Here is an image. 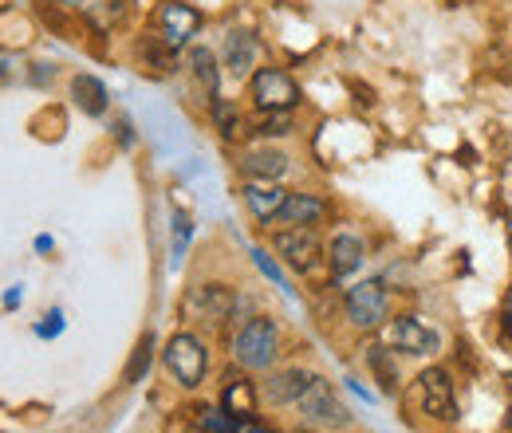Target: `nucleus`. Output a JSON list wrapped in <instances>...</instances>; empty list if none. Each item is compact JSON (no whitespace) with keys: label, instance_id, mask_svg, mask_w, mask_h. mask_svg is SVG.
<instances>
[{"label":"nucleus","instance_id":"nucleus-1","mask_svg":"<svg viewBox=\"0 0 512 433\" xmlns=\"http://www.w3.org/2000/svg\"><path fill=\"white\" fill-rule=\"evenodd\" d=\"M249 99L256 111H296L304 103V91L284 67H256L249 79Z\"/></svg>","mask_w":512,"mask_h":433},{"label":"nucleus","instance_id":"nucleus-2","mask_svg":"<svg viewBox=\"0 0 512 433\" xmlns=\"http://www.w3.org/2000/svg\"><path fill=\"white\" fill-rule=\"evenodd\" d=\"M276 347H280V331H276V323H272L268 315H253V319L237 331V339H233V355H237V363H241L245 371H264V367H272Z\"/></svg>","mask_w":512,"mask_h":433},{"label":"nucleus","instance_id":"nucleus-3","mask_svg":"<svg viewBox=\"0 0 512 433\" xmlns=\"http://www.w3.org/2000/svg\"><path fill=\"white\" fill-rule=\"evenodd\" d=\"M296 406H300V418H304L308 426H316V430L335 433L351 426V410L339 402V394L331 390V382L320 378V374L312 378V386L304 390V398H300Z\"/></svg>","mask_w":512,"mask_h":433},{"label":"nucleus","instance_id":"nucleus-4","mask_svg":"<svg viewBox=\"0 0 512 433\" xmlns=\"http://www.w3.org/2000/svg\"><path fill=\"white\" fill-rule=\"evenodd\" d=\"M162 363H166V371L174 374L186 390H193V386H201V378L209 371V351H205V343H201L193 331H178V335L166 343Z\"/></svg>","mask_w":512,"mask_h":433},{"label":"nucleus","instance_id":"nucleus-5","mask_svg":"<svg viewBox=\"0 0 512 433\" xmlns=\"http://www.w3.org/2000/svg\"><path fill=\"white\" fill-rule=\"evenodd\" d=\"M201 28H205L201 8H193V4H186V0H162L158 12H154V32H158L174 52L190 48L193 36H197Z\"/></svg>","mask_w":512,"mask_h":433},{"label":"nucleus","instance_id":"nucleus-6","mask_svg":"<svg viewBox=\"0 0 512 433\" xmlns=\"http://www.w3.org/2000/svg\"><path fill=\"white\" fill-rule=\"evenodd\" d=\"M233 308H237V296L225 284H197L182 300V315L201 327H221L233 315Z\"/></svg>","mask_w":512,"mask_h":433},{"label":"nucleus","instance_id":"nucleus-7","mask_svg":"<svg viewBox=\"0 0 512 433\" xmlns=\"http://www.w3.org/2000/svg\"><path fill=\"white\" fill-rule=\"evenodd\" d=\"M272 248L280 252V260H284L292 272H316V268H320L323 245H320V237H316V229H308V225H288V229H280V233L272 237Z\"/></svg>","mask_w":512,"mask_h":433},{"label":"nucleus","instance_id":"nucleus-8","mask_svg":"<svg viewBox=\"0 0 512 433\" xmlns=\"http://www.w3.org/2000/svg\"><path fill=\"white\" fill-rule=\"evenodd\" d=\"M343 311H347L351 327L371 331V327H379L386 315H390V296H386V288L379 284V280H363V284L347 288Z\"/></svg>","mask_w":512,"mask_h":433},{"label":"nucleus","instance_id":"nucleus-9","mask_svg":"<svg viewBox=\"0 0 512 433\" xmlns=\"http://www.w3.org/2000/svg\"><path fill=\"white\" fill-rule=\"evenodd\" d=\"M418 398H422V414L434 422H453L457 418V390H453V374L446 367H430L418 378Z\"/></svg>","mask_w":512,"mask_h":433},{"label":"nucleus","instance_id":"nucleus-10","mask_svg":"<svg viewBox=\"0 0 512 433\" xmlns=\"http://www.w3.org/2000/svg\"><path fill=\"white\" fill-rule=\"evenodd\" d=\"M260 40H256V32L249 28H229L225 32V44H221V67H225V75H233L237 83H249L253 79V71L260 67Z\"/></svg>","mask_w":512,"mask_h":433},{"label":"nucleus","instance_id":"nucleus-11","mask_svg":"<svg viewBox=\"0 0 512 433\" xmlns=\"http://www.w3.org/2000/svg\"><path fill=\"white\" fill-rule=\"evenodd\" d=\"M386 343H390V351H402V355L422 359V355H434L442 339H438V331L426 327L418 315H398V319H390V327H386Z\"/></svg>","mask_w":512,"mask_h":433},{"label":"nucleus","instance_id":"nucleus-12","mask_svg":"<svg viewBox=\"0 0 512 433\" xmlns=\"http://www.w3.org/2000/svg\"><path fill=\"white\" fill-rule=\"evenodd\" d=\"M237 170L245 174V182H280L292 170V158L272 142H256L241 154Z\"/></svg>","mask_w":512,"mask_h":433},{"label":"nucleus","instance_id":"nucleus-13","mask_svg":"<svg viewBox=\"0 0 512 433\" xmlns=\"http://www.w3.org/2000/svg\"><path fill=\"white\" fill-rule=\"evenodd\" d=\"M67 91H71V103H75L87 119H103V115H107V107H111V91H107V83H103L99 75H91V71L71 75Z\"/></svg>","mask_w":512,"mask_h":433},{"label":"nucleus","instance_id":"nucleus-14","mask_svg":"<svg viewBox=\"0 0 512 433\" xmlns=\"http://www.w3.org/2000/svg\"><path fill=\"white\" fill-rule=\"evenodd\" d=\"M186 67H190L193 83L209 95V99H217L221 95V56L213 52V48H205V44H190L186 48Z\"/></svg>","mask_w":512,"mask_h":433},{"label":"nucleus","instance_id":"nucleus-15","mask_svg":"<svg viewBox=\"0 0 512 433\" xmlns=\"http://www.w3.org/2000/svg\"><path fill=\"white\" fill-rule=\"evenodd\" d=\"M312 378H316V374L304 371V367L276 371L268 382H264V398H268L272 406H292V402H300V398H304V390L312 386Z\"/></svg>","mask_w":512,"mask_h":433},{"label":"nucleus","instance_id":"nucleus-16","mask_svg":"<svg viewBox=\"0 0 512 433\" xmlns=\"http://www.w3.org/2000/svg\"><path fill=\"white\" fill-rule=\"evenodd\" d=\"M241 197H245L249 213H253L260 225H272L276 213H280V205H284V197H288V189L280 186V182H245Z\"/></svg>","mask_w":512,"mask_h":433},{"label":"nucleus","instance_id":"nucleus-17","mask_svg":"<svg viewBox=\"0 0 512 433\" xmlns=\"http://www.w3.org/2000/svg\"><path fill=\"white\" fill-rule=\"evenodd\" d=\"M323 217H327V201L316 193H288L276 213L280 225H308V229H316Z\"/></svg>","mask_w":512,"mask_h":433},{"label":"nucleus","instance_id":"nucleus-18","mask_svg":"<svg viewBox=\"0 0 512 433\" xmlns=\"http://www.w3.org/2000/svg\"><path fill=\"white\" fill-rule=\"evenodd\" d=\"M367 260V245L355 237V233H335V241L327 245V264H331V276H351L359 272Z\"/></svg>","mask_w":512,"mask_h":433},{"label":"nucleus","instance_id":"nucleus-19","mask_svg":"<svg viewBox=\"0 0 512 433\" xmlns=\"http://www.w3.org/2000/svg\"><path fill=\"white\" fill-rule=\"evenodd\" d=\"M134 56H138V63H142L150 75H174V71H178V52H174L158 32L142 36L138 48H134Z\"/></svg>","mask_w":512,"mask_h":433},{"label":"nucleus","instance_id":"nucleus-20","mask_svg":"<svg viewBox=\"0 0 512 433\" xmlns=\"http://www.w3.org/2000/svg\"><path fill=\"white\" fill-rule=\"evenodd\" d=\"M221 410H229L241 426H249L256 418V390L253 382H245V378H237V374H229V382H225V394H221Z\"/></svg>","mask_w":512,"mask_h":433},{"label":"nucleus","instance_id":"nucleus-21","mask_svg":"<svg viewBox=\"0 0 512 433\" xmlns=\"http://www.w3.org/2000/svg\"><path fill=\"white\" fill-rule=\"evenodd\" d=\"M209 119L217 126V134L225 138V142H237V138H245L249 134V123H245V115H241V107L233 103V99H209Z\"/></svg>","mask_w":512,"mask_h":433},{"label":"nucleus","instance_id":"nucleus-22","mask_svg":"<svg viewBox=\"0 0 512 433\" xmlns=\"http://www.w3.org/2000/svg\"><path fill=\"white\" fill-rule=\"evenodd\" d=\"M292 130H296L292 111H260V119L249 126V134L256 142H276V138H288Z\"/></svg>","mask_w":512,"mask_h":433},{"label":"nucleus","instance_id":"nucleus-23","mask_svg":"<svg viewBox=\"0 0 512 433\" xmlns=\"http://www.w3.org/2000/svg\"><path fill=\"white\" fill-rule=\"evenodd\" d=\"M87 24L95 28V32H111V28H119L123 20H127V0H99V4H87Z\"/></svg>","mask_w":512,"mask_h":433},{"label":"nucleus","instance_id":"nucleus-24","mask_svg":"<svg viewBox=\"0 0 512 433\" xmlns=\"http://www.w3.org/2000/svg\"><path fill=\"white\" fill-rule=\"evenodd\" d=\"M367 367L375 371V382L383 394H398V367L390 359V347H371L367 351Z\"/></svg>","mask_w":512,"mask_h":433},{"label":"nucleus","instance_id":"nucleus-25","mask_svg":"<svg viewBox=\"0 0 512 433\" xmlns=\"http://www.w3.org/2000/svg\"><path fill=\"white\" fill-rule=\"evenodd\" d=\"M150 355H154V335L146 331V335H142V343H138V347H134V355H130L127 371H123V382H130V386H134L142 374L150 371Z\"/></svg>","mask_w":512,"mask_h":433},{"label":"nucleus","instance_id":"nucleus-26","mask_svg":"<svg viewBox=\"0 0 512 433\" xmlns=\"http://www.w3.org/2000/svg\"><path fill=\"white\" fill-rule=\"evenodd\" d=\"M197 426L205 433H241V422L229 410H197Z\"/></svg>","mask_w":512,"mask_h":433},{"label":"nucleus","instance_id":"nucleus-27","mask_svg":"<svg viewBox=\"0 0 512 433\" xmlns=\"http://www.w3.org/2000/svg\"><path fill=\"white\" fill-rule=\"evenodd\" d=\"M190 233H193L190 213H186V209H174V256H182V252H186V245H190Z\"/></svg>","mask_w":512,"mask_h":433},{"label":"nucleus","instance_id":"nucleus-28","mask_svg":"<svg viewBox=\"0 0 512 433\" xmlns=\"http://www.w3.org/2000/svg\"><path fill=\"white\" fill-rule=\"evenodd\" d=\"M253 260H256V268H260V272H264V276H268V280H272L276 288H288V280L280 276V268H276V260H272V256H268L264 248H253Z\"/></svg>","mask_w":512,"mask_h":433},{"label":"nucleus","instance_id":"nucleus-29","mask_svg":"<svg viewBox=\"0 0 512 433\" xmlns=\"http://www.w3.org/2000/svg\"><path fill=\"white\" fill-rule=\"evenodd\" d=\"M52 75H56V63H36V71H32V79H36V83H48Z\"/></svg>","mask_w":512,"mask_h":433},{"label":"nucleus","instance_id":"nucleus-30","mask_svg":"<svg viewBox=\"0 0 512 433\" xmlns=\"http://www.w3.org/2000/svg\"><path fill=\"white\" fill-rule=\"evenodd\" d=\"M48 4H60V8H71V12H87V0H48Z\"/></svg>","mask_w":512,"mask_h":433},{"label":"nucleus","instance_id":"nucleus-31","mask_svg":"<svg viewBox=\"0 0 512 433\" xmlns=\"http://www.w3.org/2000/svg\"><path fill=\"white\" fill-rule=\"evenodd\" d=\"M4 75H8V63H0V79H4Z\"/></svg>","mask_w":512,"mask_h":433},{"label":"nucleus","instance_id":"nucleus-32","mask_svg":"<svg viewBox=\"0 0 512 433\" xmlns=\"http://www.w3.org/2000/svg\"><path fill=\"white\" fill-rule=\"evenodd\" d=\"M256 433H268V430H256Z\"/></svg>","mask_w":512,"mask_h":433}]
</instances>
